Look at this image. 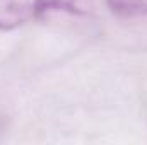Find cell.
<instances>
[{
	"label": "cell",
	"mask_w": 147,
	"mask_h": 145,
	"mask_svg": "<svg viewBox=\"0 0 147 145\" xmlns=\"http://www.w3.org/2000/svg\"><path fill=\"white\" fill-rule=\"evenodd\" d=\"M39 0H0V31H12L38 17Z\"/></svg>",
	"instance_id": "1"
},
{
	"label": "cell",
	"mask_w": 147,
	"mask_h": 145,
	"mask_svg": "<svg viewBox=\"0 0 147 145\" xmlns=\"http://www.w3.org/2000/svg\"><path fill=\"white\" fill-rule=\"evenodd\" d=\"M92 5V0H39L38 17L55 15V14H69L79 15L86 14Z\"/></svg>",
	"instance_id": "2"
},
{
	"label": "cell",
	"mask_w": 147,
	"mask_h": 145,
	"mask_svg": "<svg viewBox=\"0 0 147 145\" xmlns=\"http://www.w3.org/2000/svg\"><path fill=\"white\" fill-rule=\"evenodd\" d=\"M108 7L121 17H146L147 0H106Z\"/></svg>",
	"instance_id": "3"
}]
</instances>
